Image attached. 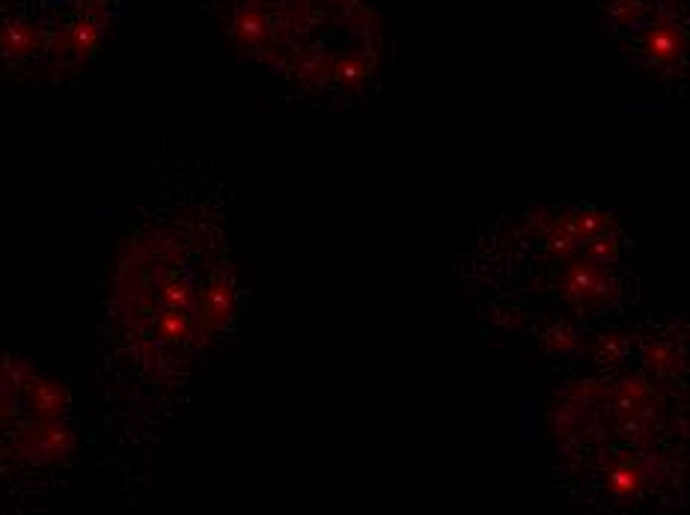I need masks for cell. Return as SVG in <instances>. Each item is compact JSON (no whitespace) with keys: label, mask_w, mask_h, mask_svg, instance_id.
I'll use <instances>...</instances> for the list:
<instances>
[{"label":"cell","mask_w":690,"mask_h":515,"mask_svg":"<svg viewBox=\"0 0 690 515\" xmlns=\"http://www.w3.org/2000/svg\"><path fill=\"white\" fill-rule=\"evenodd\" d=\"M227 188L176 170L146 197L116 262L108 304L111 393L131 420L161 429L194 370L227 349L241 322Z\"/></svg>","instance_id":"1"},{"label":"cell","mask_w":690,"mask_h":515,"mask_svg":"<svg viewBox=\"0 0 690 515\" xmlns=\"http://www.w3.org/2000/svg\"><path fill=\"white\" fill-rule=\"evenodd\" d=\"M548 483L577 510H676L688 495V325L622 322L569 361L548 408Z\"/></svg>","instance_id":"2"},{"label":"cell","mask_w":690,"mask_h":515,"mask_svg":"<svg viewBox=\"0 0 690 515\" xmlns=\"http://www.w3.org/2000/svg\"><path fill=\"white\" fill-rule=\"evenodd\" d=\"M470 322L539 358L569 361L631 319L640 301L637 245L589 194H557L488 221L456 259Z\"/></svg>","instance_id":"3"},{"label":"cell","mask_w":690,"mask_h":515,"mask_svg":"<svg viewBox=\"0 0 690 515\" xmlns=\"http://www.w3.org/2000/svg\"><path fill=\"white\" fill-rule=\"evenodd\" d=\"M227 39L295 108L343 111L375 96L381 27L366 0H218Z\"/></svg>","instance_id":"4"}]
</instances>
